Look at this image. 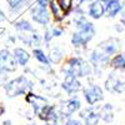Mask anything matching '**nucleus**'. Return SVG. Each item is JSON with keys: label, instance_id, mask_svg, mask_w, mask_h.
<instances>
[{"label": "nucleus", "instance_id": "8", "mask_svg": "<svg viewBox=\"0 0 125 125\" xmlns=\"http://www.w3.org/2000/svg\"><path fill=\"white\" fill-rule=\"evenodd\" d=\"M26 101L30 103V105L33 106L34 113L36 114V115H39V114L44 110V108L49 105L48 100L45 98L40 96V95H35V94H33V93H29L26 95Z\"/></svg>", "mask_w": 125, "mask_h": 125}, {"label": "nucleus", "instance_id": "12", "mask_svg": "<svg viewBox=\"0 0 125 125\" xmlns=\"http://www.w3.org/2000/svg\"><path fill=\"white\" fill-rule=\"evenodd\" d=\"M48 8H50L49 11L51 14V18H53L55 21H62V20L66 18V14H65L64 10L60 8L58 0H50Z\"/></svg>", "mask_w": 125, "mask_h": 125}, {"label": "nucleus", "instance_id": "15", "mask_svg": "<svg viewBox=\"0 0 125 125\" xmlns=\"http://www.w3.org/2000/svg\"><path fill=\"white\" fill-rule=\"evenodd\" d=\"M14 59L16 61V64H19L20 66H26V64L30 60V54L25 49L16 48L14 51Z\"/></svg>", "mask_w": 125, "mask_h": 125}, {"label": "nucleus", "instance_id": "35", "mask_svg": "<svg viewBox=\"0 0 125 125\" xmlns=\"http://www.w3.org/2000/svg\"><path fill=\"white\" fill-rule=\"evenodd\" d=\"M29 125H35V124H29Z\"/></svg>", "mask_w": 125, "mask_h": 125}, {"label": "nucleus", "instance_id": "13", "mask_svg": "<svg viewBox=\"0 0 125 125\" xmlns=\"http://www.w3.org/2000/svg\"><path fill=\"white\" fill-rule=\"evenodd\" d=\"M104 5H105V13L108 14L109 18H115L120 11H123V8H124V4L120 0H110Z\"/></svg>", "mask_w": 125, "mask_h": 125}, {"label": "nucleus", "instance_id": "22", "mask_svg": "<svg viewBox=\"0 0 125 125\" xmlns=\"http://www.w3.org/2000/svg\"><path fill=\"white\" fill-rule=\"evenodd\" d=\"M62 33H64V29H62L61 26H54L53 29H51V35L53 36H61Z\"/></svg>", "mask_w": 125, "mask_h": 125}, {"label": "nucleus", "instance_id": "10", "mask_svg": "<svg viewBox=\"0 0 125 125\" xmlns=\"http://www.w3.org/2000/svg\"><path fill=\"white\" fill-rule=\"evenodd\" d=\"M104 14H105V5L104 3L99 1V0H94V1L89 3L88 6V15L93 19H100Z\"/></svg>", "mask_w": 125, "mask_h": 125}, {"label": "nucleus", "instance_id": "27", "mask_svg": "<svg viewBox=\"0 0 125 125\" xmlns=\"http://www.w3.org/2000/svg\"><path fill=\"white\" fill-rule=\"evenodd\" d=\"M5 79H6V76H5L4 74H0V85H3V84H4Z\"/></svg>", "mask_w": 125, "mask_h": 125}, {"label": "nucleus", "instance_id": "7", "mask_svg": "<svg viewBox=\"0 0 125 125\" xmlns=\"http://www.w3.org/2000/svg\"><path fill=\"white\" fill-rule=\"evenodd\" d=\"M84 96L89 105H94L98 101L103 100V90L99 85H90L84 90Z\"/></svg>", "mask_w": 125, "mask_h": 125}, {"label": "nucleus", "instance_id": "3", "mask_svg": "<svg viewBox=\"0 0 125 125\" xmlns=\"http://www.w3.org/2000/svg\"><path fill=\"white\" fill-rule=\"evenodd\" d=\"M29 10H30V16H31V19H33L36 24H39V25H41V26L49 25L50 21H51V19H53L48 8H41V6L34 4Z\"/></svg>", "mask_w": 125, "mask_h": 125}, {"label": "nucleus", "instance_id": "23", "mask_svg": "<svg viewBox=\"0 0 125 125\" xmlns=\"http://www.w3.org/2000/svg\"><path fill=\"white\" fill-rule=\"evenodd\" d=\"M44 41H45V43L46 44H49L50 43V41H51V39H53V35H51V31L49 30V29H46L45 30V33H44Z\"/></svg>", "mask_w": 125, "mask_h": 125}, {"label": "nucleus", "instance_id": "34", "mask_svg": "<svg viewBox=\"0 0 125 125\" xmlns=\"http://www.w3.org/2000/svg\"><path fill=\"white\" fill-rule=\"evenodd\" d=\"M86 1H88V3H91V1H94V0H86Z\"/></svg>", "mask_w": 125, "mask_h": 125}, {"label": "nucleus", "instance_id": "24", "mask_svg": "<svg viewBox=\"0 0 125 125\" xmlns=\"http://www.w3.org/2000/svg\"><path fill=\"white\" fill-rule=\"evenodd\" d=\"M36 5L41 6V8H48L49 6V3H50V0H35L34 1Z\"/></svg>", "mask_w": 125, "mask_h": 125}, {"label": "nucleus", "instance_id": "32", "mask_svg": "<svg viewBox=\"0 0 125 125\" xmlns=\"http://www.w3.org/2000/svg\"><path fill=\"white\" fill-rule=\"evenodd\" d=\"M45 125H58L56 123H48V124H45Z\"/></svg>", "mask_w": 125, "mask_h": 125}, {"label": "nucleus", "instance_id": "25", "mask_svg": "<svg viewBox=\"0 0 125 125\" xmlns=\"http://www.w3.org/2000/svg\"><path fill=\"white\" fill-rule=\"evenodd\" d=\"M65 125H83V124H81V121H79V120H75V119H69V120L65 123Z\"/></svg>", "mask_w": 125, "mask_h": 125}, {"label": "nucleus", "instance_id": "26", "mask_svg": "<svg viewBox=\"0 0 125 125\" xmlns=\"http://www.w3.org/2000/svg\"><path fill=\"white\" fill-rule=\"evenodd\" d=\"M6 19V16H5V14H4V11H3V10L1 9H0V23H1V21H4V20Z\"/></svg>", "mask_w": 125, "mask_h": 125}, {"label": "nucleus", "instance_id": "28", "mask_svg": "<svg viewBox=\"0 0 125 125\" xmlns=\"http://www.w3.org/2000/svg\"><path fill=\"white\" fill-rule=\"evenodd\" d=\"M120 21H121V24H123V25H125V10H124V11H123V14H121Z\"/></svg>", "mask_w": 125, "mask_h": 125}, {"label": "nucleus", "instance_id": "5", "mask_svg": "<svg viewBox=\"0 0 125 125\" xmlns=\"http://www.w3.org/2000/svg\"><path fill=\"white\" fill-rule=\"evenodd\" d=\"M11 15L18 16L34 5V0H5Z\"/></svg>", "mask_w": 125, "mask_h": 125}, {"label": "nucleus", "instance_id": "1", "mask_svg": "<svg viewBox=\"0 0 125 125\" xmlns=\"http://www.w3.org/2000/svg\"><path fill=\"white\" fill-rule=\"evenodd\" d=\"M4 88H5V91L8 94V96L14 98V96L25 94L26 89H33V83L29 81L23 75V76H19V78H15L13 80H10L9 83H6V84L4 85Z\"/></svg>", "mask_w": 125, "mask_h": 125}, {"label": "nucleus", "instance_id": "14", "mask_svg": "<svg viewBox=\"0 0 125 125\" xmlns=\"http://www.w3.org/2000/svg\"><path fill=\"white\" fill-rule=\"evenodd\" d=\"M101 51H104L108 56L113 55V54H115L116 51H118V41L115 39H109L106 41H104V43H101L99 46H98Z\"/></svg>", "mask_w": 125, "mask_h": 125}, {"label": "nucleus", "instance_id": "9", "mask_svg": "<svg viewBox=\"0 0 125 125\" xmlns=\"http://www.w3.org/2000/svg\"><path fill=\"white\" fill-rule=\"evenodd\" d=\"M61 88L64 89L69 95H73V94H76L80 88H81V84L80 81L71 74H65V80L62 81L61 84Z\"/></svg>", "mask_w": 125, "mask_h": 125}, {"label": "nucleus", "instance_id": "21", "mask_svg": "<svg viewBox=\"0 0 125 125\" xmlns=\"http://www.w3.org/2000/svg\"><path fill=\"white\" fill-rule=\"evenodd\" d=\"M58 3H59L60 8L65 11L66 15L73 10V8H74V0H58Z\"/></svg>", "mask_w": 125, "mask_h": 125}, {"label": "nucleus", "instance_id": "30", "mask_svg": "<svg viewBox=\"0 0 125 125\" xmlns=\"http://www.w3.org/2000/svg\"><path fill=\"white\" fill-rule=\"evenodd\" d=\"M3 125H11V121H9V120H5L3 123Z\"/></svg>", "mask_w": 125, "mask_h": 125}, {"label": "nucleus", "instance_id": "4", "mask_svg": "<svg viewBox=\"0 0 125 125\" xmlns=\"http://www.w3.org/2000/svg\"><path fill=\"white\" fill-rule=\"evenodd\" d=\"M15 69H16V61L14 59V55L6 49L0 50V74L14 71Z\"/></svg>", "mask_w": 125, "mask_h": 125}, {"label": "nucleus", "instance_id": "6", "mask_svg": "<svg viewBox=\"0 0 125 125\" xmlns=\"http://www.w3.org/2000/svg\"><path fill=\"white\" fill-rule=\"evenodd\" d=\"M80 106H81L80 100H78L76 98L69 99L66 101H61L60 108H59V113H60V115H62L64 118H69L73 113L78 111L80 109Z\"/></svg>", "mask_w": 125, "mask_h": 125}, {"label": "nucleus", "instance_id": "16", "mask_svg": "<svg viewBox=\"0 0 125 125\" xmlns=\"http://www.w3.org/2000/svg\"><path fill=\"white\" fill-rule=\"evenodd\" d=\"M14 26H15V29L18 30V31H25V33H35V29H34V26L31 25V23L30 21H28V20H25V19H19V20H16V21L14 23Z\"/></svg>", "mask_w": 125, "mask_h": 125}, {"label": "nucleus", "instance_id": "2", "mask_svg": "<svg viewBox=\"0 0 125 125\" xmlns=\"http://www.w3.org/2000/svg\"><path fill=\"white\" fill-rule=\"evenodd\" d=\"M94 35H95V28H94L93 23H89V25L84 30H79V31H76V33L73 34L71 44L74 45L75 48L85 46L89 41L93 39Z\"/></svg>", "mask_w": 125, "mask_h": 125}, {"label": "nucleus", "instance_id": "29", "mask_svg": "<svg viewBox=\"0 0 125 125\" xmlns=\"http://www.w3.org/2000/svg\"><path fill=\"white\" fill-rule=\"evenodd\" d=\"M4 111H5V109H4V106L1 105V104H0V116H1V115H3V114H4Z\"/></svg>", "mask_w": 125, "mask_h": 125}, {"label": "nucleus", "instance_id": "20", "mask_svg": "<svg viewBox=\"0 0 125 125\" xmlns=\"http://www.w3.org/2000/svg\"><path fill=\"white\" fill-rule=\"evenodd\" d=\"M33 54L35 56V59L40 62V64H44V65H48L49 64V59L46 58V55L44 54V51L41 49H34Z\"/></svg>", "mask_w": 125, "mask_h": 125}, {"label": "nucleus", "instance_id": "18", "mask_svg": "<svg viewBox=\"0 0 125 125\" xmlns=\"http://www.w3.org/2000/svg\"><path fill=\"white\" fill-rule=\"evenodd\" d=\"M111 109H113V108H111V105H110V104H105V105L103 106L101 111L99 113L100 118H101L103 120H105L106 123H110V121H111V120L114 119Z\"/></svg>", "mask_w": 125, "mask_h": 125}, {"label": "nucleus", "instance_id": "31", "mask_svg": "<svg viewBox=\"0 0 125 125\" xmlns=\"http://www.w3.org/2000/svg\"><path fill=\"white\" fill-rule=\"evenodd\" d=\"M115 28H116V30H118V31H123V28H121V26H119V24H118Z\"/></svg>", "mask_w": 125, "mask_h": 125}, {"label": "nucleus", "instance_id": "33", "mask_svg": "<svg viewBox=\"0 0 125 125\" xmlns=\"http://www.w3.org/2000/svg\"><path fill=\"white\" fill-rule=\"evenodd\" d=\"M99 1H101V3H108V1H110V0H99Z\"/></svg>", "mask_w": 125, "mask_h": 125}, {"label": "nucleus", "instance_id": "17", "mask_svg": "<svg viewBox=\"0 0 125 125\" xmlns=\"http://www.w3.org/2000/svg\"><path fill=\"white\" fill-rule=\"evenodd\" d=\"M62 56H64V51L60 49V46H55V48H53V49L50 50V54H49L50 61L55 62V64L60 62V60L62 59Z\"/></svg>", "mask_w": 125, "mask_h": 125}, {"label": "nucleus", "instance_id": "19", "mask_svg": "<svg viewBox=\"0 0 125 125\" xmlns=\"http://www.w3.org/2000/svg\"><path fill=\"white\" fill-rule=\"evenodd\" d=\"M111 65L115 69L125 70V54H119L111 60Z\"/></svg>", "mask_w": 125, "mask_h": 125}, {"label": "nucleus", "instance_id": "11", "mask_svg": "<svg viewBox=\"0 0 125 125\" xmlns=\"http://www.w3.org/2000/svg\"><path fill=\"white\" fill-rule=\"evenodd\" d=\"M80 118L84 119L85 125H98V123L100 120L99 113H96L95 110L91 109V108H88V109L83 110L80 113Z\"/></svg>", "mask_w": 125, "mask_h": 125}]
</instances>
